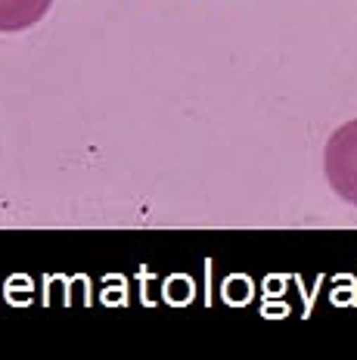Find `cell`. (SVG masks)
Segmentation results:
<instances>
[{"instance_id": "6da1fadb", "label": "cell", "mask_w": 357, "mask_h": 360, "mask_svg": "<svg viewBox=\"0 0 357 360\" xmlns=\"http://www.w3.org/2000/svg\"><path fill=\"white\" fill-rule=\"evenodd\" d=\"M323 168L339 199H345L348 205H357V118L342 124L330 137L323 149Z\"/></svg>"}, {"instance_id": "7a4b0ae2", "label": "cell", "mask_w": 357, "mask_h": 360, "mask_svg": "<svg viewBox=\"0 0 357 360\" xmlns=\"http://www.w3.org/2000/svg\"><path fill=\"white\" fill-rule=\"evenodd\" d=\"M53 0H0V32H25L47 16Z\"/></svg>"}]
</instances>
